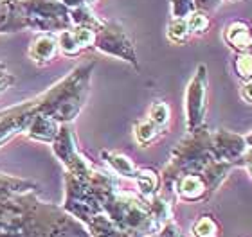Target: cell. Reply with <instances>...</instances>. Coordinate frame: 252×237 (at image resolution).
Masks as SVG:
<instances>
[{"label":"cell","instance_id":"cell-10","mask_svg":"<svg viewBox=\"0 0 252 237\" xmlns=\"http://www.w3.org/2000/svg\"><path fill=\"white\" fill-rule=\"evenodd\" d=\"M135 180H137V185H139V189H141L142 194L144 196L155 194L157 185H158V178L153 171H141V173L135 174Z\"/></svg>","mask_w":252,"mask_h":237},{"label":"cell","instance_id":"cell-2","mask_svg":"<svg viewBox=\"0 0 252 237\" xmlns=\"http://www.w3.org/2000/svg\"><path fill=\"white\" fill-rule=\"evenodd\" d=\"M211 149H213L215 160L240 165L249 146L243 135L227 132V130H218L215 135H211Z\"/></svg>","mask_w":252,"mask_h":237},{"label":"cell","instance_id":"cell-5","mask_svg":"<svg viewBox=\"0 0 252 237\" xmlns=\"http://www.w3.org/2000/svg\"><path fill=\"white\" fill-rule=\"evenodd\" d=\"M236 163L231 162H221V160H211L204 165V169L200 171V176L204 180L205 189H207V194L215 192L220 184L227 178V174L231 173V169L234 167Z\"/></svg>","mask_w":252,"mask_h":237},{"label":"cell","instance_id":"cell-18","mask_svg":"<svg viewBox=\"0 0 252 237\" xmlns=\"http://www.w3.org/2000/svg\"><path fill=\"white\" fill-rule=\"evenodd\" d=\"M242 97L247 103H252V79L251 81H245L242 86Z\"/></svg>","mask_w":252,"mask_h":237},{"label":"cell","instance_id":"cell-3","mask_svg":"<svg viewBox=\"0 0 252 237\" xmlns=\"http://www.w3.org/2000/svg\"><path fill=\"white\" fill-rule=\"evenodd\" d=\"M223 40L236 53H249L252 49V29L247 22L236 20L229 24L223 32Z\"/></svg>","mask_w":252,"mask_h":237},{"label":"cell","instance_id":"cell-20","mask_svg":"<svg viewBox=\"0 0 252 237\" xmlns=\"http://www.w3.org/2000/svg\"><path fill=\"white\" fill-rule=\"evenodd\" d=\"M245 140H247V146H249V148H252V132L249 133V135H245Z\"/></svg>","mask_w":252,"mask_h":237},{"label":"cell","instance_id":"cell-16","mask_svg":"<svg viewBox=\"0 0 252 237\" xmlns=\"http://www.w3.org/2000/svg\"><path fill=\"white\" fill-rule=\"evenodd\" d=\"M193 9V0H175L173 2V11L177 16H184L188 15L189 11Z\"/></svg>","mask_w":252,"mask_h":237},{"label":"cell","instance_id":"cell-17","mask_svg":"<svg viewBox=\"0 0 252 237\" xmlns=\"http://www.w3.org/2000/svg\"><path fill=\"white\" fill-rule=\"evenodd\" d=\"M240 165H243V167L247 169L249 174L252 176V148H249L247 151H245V155H243L242 163H240Z\"/></svg>","mask_w":252,"mask_h":237},{"label":"cell","instance_id":"cell-1","mask_svg":"<svg viewBox=\"0 0 252 237\" xmlns=\"http://www.w3.org/2000/svg\"><path fill=\"white\" fill-rule=\"evenodd\" d=\"M205 90H207V69L200 65L196 74L191 79L186 94V113H188V130L191 133L200 130L205 115Z\"/></svg>","mask_w":252,"mask_h":237},{"label":"cell","instance_id":"cell-19","mask_svg":"<svg viewBox=\"0 0 252 237\" xmlns=\"http://www.w3.org/2000/svg\"><path fill=\"white\" fill-rule=\"evenodd\" d=\"M202 7H216V5L220 4V0H196Z\"/></svg>","mask_w":252,"mask_h":237},{"label":"cell","instance_id":"cell-9","mask_svg":"<svg viewBox=\"0 0 252 237\" xmlns=\"http://www.w3.org/2000/svg\"><path fill=\"white\" fill-rule=\"evenodd\" d=\"M158 135H160V128H158L155 122L150 121V119H148V121L139 122L137 128H135V137H137V142L139 144L153 142Z\"/></svg>","mask_w":252,"mask_h":237},{"label":"cell","instance_id":"cell-11","mask_svg":"<svg viewBox=\"0 0 252 237\" xmlns=\"http://www.w3.org/2000/svg\"><path fill=\"white\" fill-rule=\"evenodd\" d=\"M150 121L155 122L158 128H162L168 124L169 121V108L166 103H160V101H157V103H153L152 108H150Z\"/></svg>","mask_w":252,"mask_h":237},{"label":"cell","instance_id":"cell-13","mask_svg":"<svg viewBox=\"0 0 252 237\" xmlns=\"http://www.w3.org/2000/svg\"><path fill=\"white\" fill-rule=\"evenodd\" d=\"M234 69H236L238 76L245 81H251L252 79V53H240L236 58V63H234Z\"/></svg>","mask_w":252,"mask_h":237},{"label":"cell","instance_id":"cell-15","mask_svg":"<svg viewBox=\"0 0 252 237\" xmlns=\"http://www.w3.org/2000/svg\"><path fill=\"white\" fill-rule=\"evenodd\" d=\"M188 24V29L189 32H204L209 26V20H207V16L204 13H193V15L189 16V20L186 22Z\"/></svg>","mask_w":252,"mask_h":237},{"label":"cell","instance_id":"cell-6","mask_svg":"<svg viewBox=\"0 0 252 237\" xmlns=\"http://www.w3.org/2000/svg\"><path fill=\"white\" fill-rule=\"evenodd\" d=\"M177 190H179V196L186 201H198L202 198L207 196V189H205V184L200 174H184L180 178L179 185H177Z\"/></svg>","mask_w":252,"mask_h":237},{"label":"cell","instance_id":"cell-8","mask_svg":"<svg viewBox=\"0 0 252 237\" xmlns=\"http://www.w3.org/2000/svg\"><path fill=\"white\" fill-rule=\"evenodd\" d=\"M194 237H220V227L211 216L198 217L193 225Z\"/></svg>","mask_w":252,"mask_h":237},{"label":"cell","instance_id":"cell-12","mask_svg":"<svg viewBox=\"0 0 252 237\" xmlns=\"http://www.w3.org/2000/svg\"><path fill=\"white\" fill-rule=\"evenodd\" d=\"M168 36L171 42L175 43H182L188 40L189 36V29H188V24H186V20H182V18H177V20H173L171 24H169V31H168Z\"/></svg>","mask_w":252,"mask_h":237},{"label":"cell","instance_id":"cell-7","mask_svg":"<svg viewBox=\"0 0 252 237\" xmlns=\"http://www.w3.org/2000/svg\"><path fill=\"white\" fill-rule=\"evenodd\" d=\"M103 157L106 158V162L110 163L112 169H114L117 174H121V176H128V178H135V174H137L135 165H133V163H131L126 157L117 155V153H108V151H105Z\"/></svg>","mask_w":252,"mask_h":237},{"label":"cell","instance_id":"cell-14","mask_svg":"<svg viewBox=\"0 0 252 237\" xmlns=\"http://www.w3.org/2000/svg\"><path fill=\"white\" fill-rule=\"evenodd\" d=\"M53 53H54V42L49 40V38H42V40H38V43L34 45L31 54L36 59H47L53 56Z\"/></svg>","mask_w":252,"mask_h":237},{"label":"cell","instance_id":"cell-4","mask_svg":"<svg viewBox=\"0 0 252 237\" xmlns=\"http://www.w3.org/2000/svg\"><path fill=\"white\" fill-rule=\"evenodd\" d=\"M99 49L108 54H114V56H121L126 61L135 63V53H133L130 42L126 40V36L121 31L105 32L103 38L99 40Z\"/></svg>","mask_w":252,"mask_h":237},{"label":"cell","instance_id":"cell-21","mask_svg":"<svg viewBox=\"0 0 252 237\" xmlns=\"http://www.w3.org/2000/svg\"><path fill=\"white\" fill-rule=\"evenodd\" d=\"M249 53H252V49H251V51H249Z\"/></svg>","mask_w":252,"mask_h":237}]
</instances>
